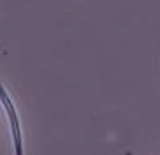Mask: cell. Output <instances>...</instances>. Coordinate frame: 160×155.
I'll use <instances>...</instances> for the list:
<instances>
[{
    "instance_id": "obj_1",
    "label": "cell",
    "mask_w": 160,
    "mask_h": 155,
    "mask_svg": "<svg viewBox=\"0 0 160 155\" xmlns=\"http://www.w3.org/2000/svg\"><path fill=\"white\" fill-rule=\"evenodd\" d=\"M0 102L4 104L5 113L9 116V122H11V131H12V141H14V152L16 155H23V141H21V131H19V118H18V113L14 109V104L11 102L7 92L4 90V86L0 85Z\"/></svg>"
}]
</instances>
